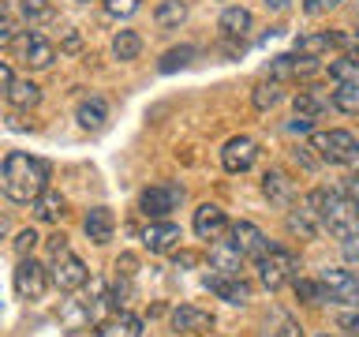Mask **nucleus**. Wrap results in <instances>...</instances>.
Returning <instances> with one entry per match:
<instances>
[{
  "mask_svg": "<svg viewBox=\"0 0 359 337\" xmlns=\"http://www.w3.org/2000/svg\"><path fill=\"white\" fill-rule=\"evenodd\" d=\"M355 41H359V30H355Z\"/></svg>",
  "mask_w": 359,
  "mask_h": 337,
  "instance_id": "nucleus-52",
  "label": "nucleus"
},
{
  "mask_svg": "<svg viewBox=\"0 0 359 337\" xmlns=\"http://www.w3.org/2000/svg\"><path fill=\"white\" fill-rule=\"evenodd\" d=\"M255 270H258V281H262L269 292H277V289H285L299 277V255L292 251V247L269 244L266 251L255 258Z\"/></svg>",
  "mask_w": 359,
  "mask_h": 337,
  "instance_id": "nucleus-3",
  "label": "nucleus"
},
{
  "mask_svg": "<svg viewBox=\"0 0 359 337\" xmlns=\"http://www.w3.org/2000/svg\"><path fill=\"white\" fill-rule=\"evenodd\" d=\"M176 263H184V266H191V263H198V255H191V251H184V255H176Z\"/></svg>",
  "mask_w": 359,
  "mask_h": 337,
  "instance_id": "nucleus-46",
  "label": "nucleus"
},
{
  "mask_svg": "<svg viewBox=\"0 0 359 337\" xmlns=\"http://www.w3.org/2000/svg\"><path fill=\"white\" fill-rule=\"evenodd\" d=\"M15 8L22 11V19L30 22H45V19H53V4L49 0H15Z\"/></svg>",
  "mask_w": 359,
  "mask_h": 337,
  "instance_id": "nucleus-33",
  "label": "nucleus"
},
{
  "mask_svg": "<svg viewBox=\"0 0 359 337\" xmlns=\"http://www.w3.org/2000/svg\"><path fill=\"white\" fill-rule=\"evenodd\" d=\"M213 311L206 308H195V303H180V308L168 315V326H172V333H210L213 330Z\"/></svg>",
  "mask_w": 359,
  "mask_h": 337,
  "instance_id": "nucleus-13",
  "label": "nucleus"
},
{
  "mask_svg": "<svg viewBox=\"0 0 359 337\" xmlns=\"http://www.w3.org/2000/svg\"><path fill=\"white\" fill-rule=\"evenodd\" d=\"M285 229H288V236H296V240H314V236H318V229H322V221L314 218V210L303 202V206H292V210H288Z\"/></svg>",
  "mask_w": 359,
  "mask_h": 337,
  "instance_id": "nucleus-21",
  "label": "nucleus"
},
{
  "mask_svg": "<svg viewBox=\"0 0 359 337\" xmlns=\"http://www.w3.org/2000/svg\"><path fill=\"white\" fill-rule=\"evenodd\" d=\"M229 240L236 244V251H240L243 258H258V255L269 247L266 232L258 229L255 221H236V225H229Z\"/></svg>",
  "mask_w": 359,
  "mask_h": 337,
  "instance_id": "nucleus-14",
  "label": "nucleus"
},
{
  "mask_svg": "<svg viewBox=\"0 0 359 337\" xmlns=\"http://www.w3.org/2000/svg\"><path fill=\"white\" fill-rule=\"evenodd\" d=\"M337 4H341V0H303V11H307V15H322V11H330Z\"/></svg>",
  "mask_w": 359,
  "mask_h": 337,
  "instance_id": "nucleus-39",
  "label": "nucleus"
},
{
  "mask_svg": "<svg viewBox=\"0 0 359 337\" xmlns=\"http://www.w3.org/2000/svg\"><path fill=\"white\" fill-rule=\"evenodd\" d=\"M0 4H4V0H0Z\"/></svg>",
  "mask_w": 359,
  "mask_h": 337,
  "instance_id": "nucleus-53",
  "label": "nucleus"
},
{
  "mask_svg": "<svg viewBox=\"0 0 359 337\" xmlns=\"http://www.w3.org/2000/svg\"><path fill=\"white\" fill-rule=\"evenodd\" d=\"M30 206H34V218H38V221H45V225H56V221H60L64 213H67V199H64L56 187H45L41 195L30 202Z\"/></svg>",
  "mask_w": 359,
  "mask_h": 337,
  "instance_id": "nucleus-23",
  "label": "nucleus"
},
{
  "mask_svg": "<svg viewBox=\"0 0 359 337\" xmlns=\"http://www.w3.org/2000/svg\"><path fill=\"white\" fill-rule=\"evenodd\" d=\"M38 240H41L38 229H19V232H15V255H19V258L30 255L34 247H38Z\"/></svg>",
  "mask_w": 359,
  "mask_h": 337,
  "instance_id": "nucleus-36",
  "label": "nucleus"
},
{
  "mask_svg": "<svg viewBox=\"0 0 359 337\" xmlns=\"http://www.w3.org/2000/svg\"><path fill=\"white\" fill-rule=\"evenodd\" d=\"M280 98H285V86H280L277 79H269V83H258V86H255V94H251V105H255L258 112H266V109H273Z\"/></svg>",
  "mask_w": 359,
  "mask_h": 337,
  "instance_id": "nucleus-31",
  "label": "nucleus"
},
{
  "mask_svg": "<svg viewBox=\"0 0 359 337\" xmlns=\"http://www.w3.org/2000/svg\"><path fill=\"white\" fill-rule=\"evenodd\" d=\"M67 247V236L64 232H56V236H49V255H60Z\"/></svg>",
  "mask_w": 359,
  "mask_h": 337,
  "instance_id": "nucleus-42",
  "label": "nucleus"
},
{
  "mask_svg": "<svg viewBox=\"0 0 359 337\" xmlns=\"http://www.w3.org/2000/svg\"><path fill=\"white\" fill-rule=\"evenodd\" d=\"M75 4H94V0H75Z\"/></svg>",
  "mask_w": 359,
  "mask_h": 337,
  "instance_id": "nucleus-49",
  "label": "nucleus"
},
{
  "mask_svg": "<svg viewBox=\"0 0 359 337\" xmlns=\"http://www.w3.org/2000/svg\"><path fill=\"white\" fill-rule=\"evenodd\" d=\"M11 79H15V72L8 67V60H0V90H4V86L11 83Z\"/></svg>",
  "mask_w": 359,
  "mask_h": 337,
  "instance_id": "nucleus-44",
  "label": "nucleus"
},
{
  "mask_svg": "<svg viewBox=\"0 0 359 337\" xmlns=\"http://www.w3.org/2000/svg\"><path fill=\"white\" fill-rule=\"evenodd\" d=\"M266 337H303V326L288 315H273V322H266Z\"/></svg>",
  "mask_w": 359,
  "mask_h": 337,
  "instance_id": "nucleus-34",
  "label": "nucleus"
},
{
  "mask_svg": "<svg viewBox=\"0 0 359 337\" xmlns=\"http://www.w3.org/2000/svg\"><path fill=\"white\" fill-rule=\"evenodd\" d=\"M348 337H359V326H355V330H352V333H348Z\"/></svg>",
  "mask_w": 359,
  "mask_h": 337,
  "instance_id": "nucleus-50",
  "label": "nucleus"
},
{
  "mask_svg": "<svg viewBox=\"0 0 359 337\" xmlns=\"http://www.w3.org/2000/svg\"><path fill=\"white\" fill-rule=\"evenodd\" d=\"M94 337H142V319L131 311H112V319L101 322Z\"/></svg>",
  "mask_w": 359,
  "mask_h": 337,
  "instance_id": "nucleus-22",
  "label": "nucleus"
},
{
  "mask_svg": "<svg viewBox=\"0 0 359 337\" xmlns=\"http://www.w3.org/2000/svg\"><path fill=\"white\" fill-rule=\"evenodd\" d=\"M191 229H195L198 240H217V236L229 232V218H224V210L217 206V202H202V206L195 210Z\"/></svg>",
  "mask_w": 359,
  "mask_h": 337,
  "instance_id": "nucleus-15",
  "label": "nucleus"
},
{
  "mask_svg": "<svg viewBox=\"0 0 359 337\" xmlns=\"http://www.w3.org/2000/svg\"><path fill=\"white\" fill-rule=\"evenodd\" d=\"M322 337H333V333H322Z\"/></svg>",
  "mask_w": 359,
  "mask_h": 337,
  "instance_id": "nucleus-51",
  "label": "nucleus"
},
{
  "mask_svg": "<svg viewBox=\"0 0 359 337\" xmlns=\"http://www.w3.org/2000/svg\"><path fill=\"white\" fill-rule=\"evenodd\" d=\"M139 4H142V0H105V11H109V15H116V19H128V15L139 11Z\"/></svg>",
  "mask_w": 359,
  "mask_h": 337,
  "instance_id": "nucleus-37",
  "label": "nucleus"
},
{
  "mask_svg": "<svg viewBox=\"0 0 359 337\" xmlns=\"http://www.w3.org/2000/svg\"><path fill=\"white\" fill-rule=\"evenodd\" d=\"M184 19H187V0H157L154 22H157L161 30H176Z\"/></svg>",
  "mask_w": 359,
  "mask_h": 337,
  "instance_id": "nucleus-28",
  "label": "nucleus"
},
{
  "mask_svg": "<svg viewBox=\"0 0 359 337\" xmlns=\"http://www.w3.org/2000/svg\"><path fill=\"white\" fill-rule=\"evenodd\" d=\"M311 124H314L311 117H303V112H296V117H292V124H288V131H292V135H296V131L303 135V131H311Z\"/></svg>",
  "mask_w": 359,
  "mask_h": 337,
  "instance_id": "nucleus-41",
  "label": "nucleus"
},
{
  "mask_svg": "<svg viewBox=\"0 0 359 337\" xmlns=\"http://www.w3.org/2000/svg\"><path fill=\"white\" fill-rule=\"evenodd\" d=\"M352 146H355V135L352 131L330 128V131H314L307 150H314V157L325 161V165H344L348 154H352Z\"/></svg>",
  "mask_w": 359,
  "mask_h": 337,
  "instance_id": "nucleus-4",
  "label": "nucleus"
},
{
  "mask_svg": "<svg viewBox=\"0 0 359 337\" xmlns=\"http://www.w3.org/2000/svg\"><path fill=\"white\" fill-rule=\"evenodd\" d=\"M318 75V56H303V53H285L277 60H269V79L285 83V79H311Z\"/></svg>",
  "mask_w": 359,
  "mask_h": 337,
  "instance_id": "nucleus-11",
  "label": "nucleus"
},
{
  "mask_svg": "<svg viewBox=\"0 0 359 337\" xmlns=\"http://www.w3.org/2000/svg\"><path fill=\"white\" fill-rule=\"evenodd\" d=\"M4 98H8V105H15V109H34L41 101V86L34 83V79H11V83L4 86Z\"/></svg>",
  "mask_w": 359,
  "mask_h": 337,
  "instance_id": "nucleus-25",
  "label": "nucleus"
},
{
  "mask_svg": "<svg viewBox=\"0 0 359 337\" xmlns=\"http://www.w3.org/2000/svg\"><path fill=\"white\" fill-rule=\"evenodd\" d=\"M330 98H333V109H341V112H359V79L337 83V86L330 90Z\"/></svg>",
  "mask_w": 359,
  "mask_h": 337,
  "instance_id": "nucleus-30",
  "label": "nucleus"
},
{
  "mask_svg": "<svg viewBox=\"0 0 359 337\" xmlns=\"http://www.w3.org/2000/svg\"><path fill=\"white\" fill-rule=\"evenodd\" d=\"M258 161V143L251 139V135H232L229 143L221 146V165H224V173H247Z\"/></svg>",
  "mask_w": 359,
  "mask_h": 337,
  "instance_id": "nucleus-10",
  "label": "nucleus"
},
{
  "mask_svg": "<svg viewBox=\"0 0 359 337\" xmlns=\"http://www.w3.org/2000/svg\"><path fill=\"white\" fill-rule=\"evenodd\" d=\"M206 289H213L224 303H236V308H243V303L251 300V285H247L240 274H210Z\"/></svg>",
  "mask_w": 359,
  "mask_h": 337,
  "instance_id": "nucleus-16",
  "label": "nucleus"
},
{
  "mask_svg": "<svg viewBox=\"0 0 359 337\" xmlns=\"http://www.w3.org/2000/svg\"><path fill=\"white\" fill-rule=\"evenodd\" d=\"M344 165H352V173H359V139H355V146H352V154H348Z\"/></svg>",
  "mask_w": 359,
  "mask_h": 337,
  "instance_id": "nucleus-45",
  "label": "nucleus"
},
{
  "mask_svg": "<svg viewBox=\"0 0 359 337\" xmlns=\"http://www.w3.org/2000/svg\"><path fill=\"white\" fill-rule=\"evenodd\" d=\"M348 64H352V67H355V72H359V41H355V49H352V53H348Z\"/></svg>",
  "mask_w": 359,
  "mask_h": 337,
  "instance_id": "nucleus-47",
  "label": "nucleus"
},
{
  "mask_svg": "<svg viewBox=\"0 0 359 337\" xmlns=\"http://www.w3.org/2000/svg\"><path fill=\"white\" fill-rule=\"evenodd\" d=\"M251 22H255V15L243 4H232V8L221 11V30L229 34V38H243V34L251 30Z\"/></svg>",
  "mask_w": 359,
  "mask_h": 337,
  "instance_id": "nucleus-29",
  "label": "nucleus"
},
{
  "mask_svg": "<svg viewBox=\"0 0 359 337\" xmlns=\"http://www.w3.org/2000/svg\"><path fill=\"white\" fill-rule=\"evenodd\" d=\"M180 240H184V232H180V225H176V221H168V218L150 221V225L142 229V247H146V251H154V255L176 251Z\"/></svg>",
  "mask_w": 359,
  "mask_h": 337,
  "instance_id": "nucleus-12",
  "label": "nucleus"
},
{
  "mask_svg": "<svg viewBox=\"0 0 359 337\" xmlns=\"http://www.w3.org/2000/svg\"><path fill=\"white\" fill-rule=\"evenodd\" d=\"M318 281L325 285V292H330V300L344 303V308H359V277L352 274V270L344 266H325Z\"/></svg>",
  "mask_w": 359,
  "mask_h": 337,
  "instance_id": "nucleus-9",
  "label": "nucleus"
},
{
  "mask_svg": "<svg viewBox=\"0 0 359 337\" xmlns=\"http://www.w3.org/2000/svg\"><path fill=\"white\" fill-rule=\"evenodd\" d=\"M341 191H344V195H348V199H352L355 206H359V173H352V176H348Z\"/></svg>",
  "mask_w": 359,
  "mask_h": 337,
  "instance_id": "nucleus-40",
  "label": "nucleus"
},
{
  "mask_svg": "<svg viewBox=\"0 0 359 337\" xmlns=\"http://www.w3.org/2000/svg\"><path fill=\"white\" fill-rule=\"evenodd\" d=\"M142 56V34L139 30H116L112 34V60L131 64Z\"/></svg>",
  "mask_w": 359,
  "mask_h": 337,
  "instance_id": "nucleus-26",
  "label": "nucleus"
},
{
  "mask_svg": "<svg viewBox=\"0 0 359 337\" xmlns=\"http://www.w3.org/2000/svg\"><path fill=\"white\" fill-rule=\"evenodd\" d=\"M240 266H243V255L236 251V244L217 236V244L210 247V270L213 274H240Z\"/></svg>",
  "mask_w": 359,
  "mask_h": 337,
  "instance_id": "nucleus-24",
  "label": "nucleus"
},
{
  "mask_svg": "<svg viewBox=\"0 0 359 337\" xmlns=\"http://www.w3.org/2000/svg\"><path fill=\"white\" fill-rule=\"evenodd\" d=\"M191 56H195V45H180V49H168L157 67H161V72H176V67H187L191 64Z\"/></svg>",
  "mask_w": 359,
  "mask_h": 337,
  "instance_id": "nucleus-35",
  "label": "nucleus"
},
{
  "mask_svg": "<svg viewBox=\"0 0 359 337\" xmlns=\"http://www.w3.org/2000/svg\"><path fill=\"white\" fill-rule=\"evenodd\" d=\"M262 195L273 202V206H292V199H296V184H292V176L285 168H269L262 176Z\"/></svg>",
  "mask_w": 359,
  "mask_h": 337,
  "instance_id": "nucleus-18",
  "label": "nucleus"
},
{
  "mask_svg": "<svg viewBox=\"0 0 359 337\" xmlns=\"http://www.w3.org/2000/svg\"><path fill=\"white\" fill-rule=\"evenodd\" d=\"M11 45H15V56L30 67V72H45V67H53V60H56V45L45 38V34H38V30L15 34Z\"/></svg>",
  "mask_w": 359,
  "mask_h": 337,
  "instance_id": "nucleus-5",
  "label": "nucleus"
},
{
  "mask_svg": "<svg viewBox=\"0 0 359 337\" xmlns=\"http://www.w3.org/2000/svg\"><path fill=\"white\" fill-rule=\"evenodd\" d=\"M8 232V218H0V236H4Z\"/></svg>",
  "mask_w": 359,
  "mask_h": 337,
  "instance_id": "nucleus-48",
  "label": "nucleus"
},
{
  "mask_svg": "<svg viewBox=\"0 0 359 337\" xmlns=\"http://www.w3.org/2000/svg\"><path fill=\"white\" fill-rule=\"evenodd\" d=\"M180 202H184V187L180 184H150L139 195V210L146 213L150 221H161V218H168Z\"/></svg>",
  "mask_w": 359,
  "mask_h": 337,
  "instance_id": "nucleus-7",
  "label": "nucleus"
},
{
  "mask_svg": "<svg viewBox=\"0 0 359 337\" xmlns=\"http://www.w3.org/2000/svg\"><path fill=\"white\" fill-rule=\"evenodd\" d=\"M292 285H296V296H299L303 303H311V308H318V303H325V300H330V292H325V285H322V281L296 277Z\"/></svg>",
  "mask_w": 359,
  "mask_h": 337,
  "instance_id": "nucleus-32",
  "label": "nucleus"
},
{
  "mask_svg": "<svg viewBox=\"0 0 359 337\" xmlns=\"http://www.w3.org/2000/svg\"><path fill=\"white\" fill-rule=\"evenodd\" d=\"M75 120L83 124V128H101V124L109 120V101L101 94L83 98V101H79V109H75Z\"/></svg>",
  "mask_w": 359,
  "mask_h": 337,
  "instance_id": "nucleus-27",
  "label": "nucleus"
},
{
  "mask_svg": "<svg viewBox=\"0 0 359 337\" xmlns=\"http://www.w3.org/2000/svg\"><path fill=\"white\" fill-rule=\"evenodd\" d=\"M307 206L314 210V218L322 221V229H330L337 240H352V236H359V206L344 195V191L314 187L307 195Z\"/></svg>",
  "mask_w": 359,
  "mask_h": 337,
  "instance_id": "nucleus-2",
  "label": "nucleus"
},
{
  "mask_svg": "<svg viewBox=\"0 0 359 337\" xmlns=\"http://www.w3.org/2000/svg\"><path fill=\"white\" fill-rule=\"evenodd\" d=\"M344 41H352V38H348V34H341V30H318V34H303V38H296V49H292V53L322 56V53L337 49V45H344Z\"/></svg>",
  "mask_w": 359,
  "mask_h": 337,
  "instance_id": "nucleus-19",
  "label": "nucleus"
},
{
  "mask_svg": "<svg viewBox=\"0 0 359 337\" xmlns=\"http://www.w3.org/2000/svg\"><path fill=\"white\" fill-rule=\"evenodd\" d=\"M112 229H116V218H112L109 206H90V210H86L83 232H86L94 244H109V240H112Z\"/></svg>",
  "mask_w": 359,
  "mask_h": 337,
  "instance_id": "nucleus-20",
  "label": "nucleus"
},
{
  "mask_svg": "<svg viewBox=\"0 0 359 337\" xmlns=\"http://www.w3.org/2000/svg\"><path fill=\"white\" fill-rule=\"evenodd\" d=\"M49 187V165L34 154H22V150H11L4 161H0V191L11 199V202H34L41 191Z\"/></svg>",
  "mask_w": 359,
  "mask_h": 337,
  "instance_id": "nucleus-1",
  "label": "nucleus"
},
{
  "mask_svg": "<svg viewBox=\"0 0 359 337\" xmlns=\"http://www.w3.org/2000/svg\"><path fill=\"white\" fill-rule=\"evenodd\" d=\"M292 105H296V112H303V117L318 120L322 112L333 109V98H330V90H325V86H303V90H296Z\"/></svg>",
  "mask_w": 359,
  "mask_h": 337,
  "instance_id": "nucleus-17",
  "label": "nucleus"
},
{
  "mask_svg": "<svg viewBox=\"0 0 359 337\" xmlns=\"http://www.w3.org/2000/svg\"><path fill=\"white\" fill-rule=\"evenodd\" d=\"M11 281H15V296L19 300H41L45 285H49V270H45L34 255H22Z\"/></svg>",
  "mask_w": 359,
  "mask_h": 337,
  "instance_id": "nucleus-8",
  "label": "nucleus"
},
{
  "mask_svg": "<svg viewBox=\"0 0 359 337\" xmlns=\"http://www.w3.org/2000/svg\"><path fill=\"white\" fill-rule=\"evenodd\" d=\"M11 41H15V22H11V15L0 8V49H4V45H11Z\"/></svg>",
  "mask_w": 359,
  "mask_h": 337,
  "instance_id": "nucleus-38",
  "label": "nucleus"
},
{
  "mask_svg": "<svg viewBox=\"0 0 359 337\" xmlns=\"http://www.w3.org/2000/svg\"><path fill=\"white\" fill-rule=\"evenodd\" d=\"M49 281L60 292H75V289H83L90 281V270H86V263L75 251H67V247H64V251L53 255V263H49Z\"/></svg>",
  "mask_w": 359,
  "mask_h": 337,
  "instance_id": "nucleus-6",
  "label": "nucleus"
},
{
  "mask_svg": "<svg viewBox=\"0 0 359 337\" xmlns=\"http://www.w3.org/2000/svg\"><path fill=\"white\" fill-rule=\"evenodd\" d=\"M262 4H266V11H277V15H280V11H288L296 0H262Z\"/></svg>",
  "mask_w": 359,
  "mask_h": 337,
  "instance_id": "nucleus-43",
  "label": "nucleus"
}]
</instances>
